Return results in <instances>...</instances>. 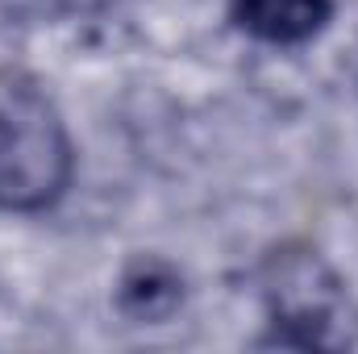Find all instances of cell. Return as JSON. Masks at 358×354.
Returning <instances> with one entry per match:
<instances>
[{"mask_svg": "<svg viewBox=\"0 0 358 354\" xmlns=\"http://www.w3.org/2000/svg\"><path fill=\"white\" fill-rule=\"evenodd\" d=\"M76 171L71 134L55 100L34 84L0 88V208L46 213L63 200Z\"/></svg>", "mask_w": 358, "mask_h": 354, "instance_id": "2", "label": "cell"}, {"mask_svg": "<svg viewBox=\"0 0 358 354\" xmlns=\"http://www.w3.org/2000/svg\"><path fill=\"white\" fill-rule=\"evenodd\" d=\"M117 300H121V313L134 321H146V325L167 321L183 300V279L163 259H138L125 267Z\"/></svg>", "mask_w": 358, "mask_h": 354, "instance_id": "4", "label": "cell"}, {"mask_svg": "<svg viewBox=\"0 0 358 354\" xmlns=\"http://www.w3.org/2000/svg\"><path fill=\"white\" fill-rule=\"evenodd\" d=\"M263 309L267 342L296 351H346L358 342V309L346 279L308 246L271 250L263 271Z\"/></svg>", "mask_w": 358, "mask_h": 354, "instance_id": "1", "label": "cell"}, {"mask_svg": "<svg viewBox=\"0 0 358 354\" xmlns=\"http://www.w3.org/2000/svg\"><path fill=\"white\" fill-rule=\"evenodd\" d=\"M229 8L238 29L267 46H304L334 17V0H234Z\"/></svg>", "mask_w": 358, "mask_h": 354, "instance_id": "3", "label": "cell"}]
</instances>
